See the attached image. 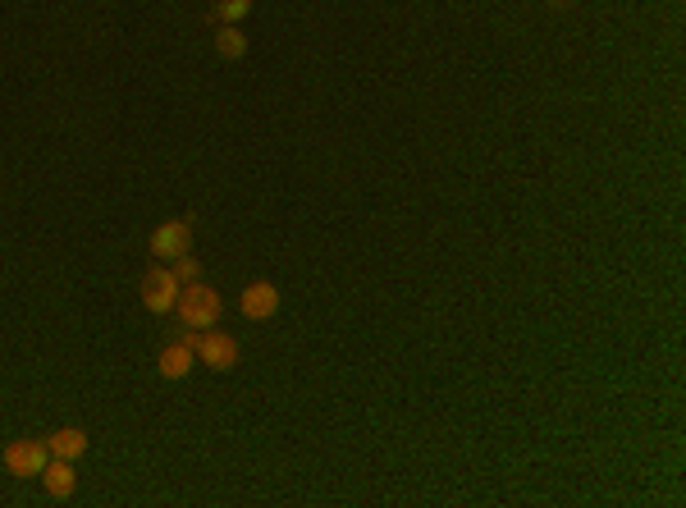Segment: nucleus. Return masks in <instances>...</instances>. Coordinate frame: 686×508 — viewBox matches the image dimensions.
I'll return each mask as SVG.
<instances>
[{"instance_id": "6e6552de", "label": "nucleus", "mask_w": 686, "mask_h": 508, "mask_svg": "<svg viewBox=\"0 0 686 508\" xmlns=\"http://www.w3.org/2000/svg\"><path fill=\"white\" fill-rule=\"evenodd\" d=\"M42 486L51 490V499H69L78 486V476H74V463L69 458H51V463L42 467Z\"/></svg>"}, {"instance_id": "20e7f679", "label": "nucleus", "mask_w": 686, "mask_h": 508, "mask_svg": "<svg viewBox=\"0 0 686 508\" xmlns=\"http://www.w3.org/2000/svg\"><path fill=\"white\" fill-rule=\"evenodd\" d=\"M46 463H51L46 440H14V444H5V467H10V476H42Z\"/></svg>"}, {"instance_id": "f257e3e1", "label": "nucleus", "mask_w": 686, "mask_h": 508, "mask_svg": "<svg viewBox=\"0 0 686 508\" xmlns=\"http://www.w3.org/2000/svg\"><path fill=\"white\" fill-rule=\"evenodd\" d=\"M174 312L183 316V325H188V330H215V325H220V316H225V303H220V293H215V289H206L202 280H193V284H183V289H179Z\"/></svg>"}, {"instance_id": "f8f14e48", "label": "nucleus", "mask_w": 686, "mask_h": 508, "mask_svg": "<svg viewBox=\"0 0 686 508\" xmlns=\"http://www.w3.org/2000/svg\"><path fill=\"white\" fill-rule=\"evenodd\" d=\"M170 271H174V280H179V284H193L197 275H202V266H197V261L188 257V252H183V257L170 261Z\"/></svg>"}, {"instance_id": "9b49d317", "label": "nucleus", "mask_w": 686, "mask_h": 508, "mask_svg": "<svg viewBox=\"0 0 686 508\" xmlns=\"http://www.w3.org/2000/svg\"><path fill=\"white\" fill-rule=\"evenodd\" d=\"M211 14L220 23H238V19H247V14H252V0H215Z\"/></svg>"}, {"instance_id": "39448f33", "label": "nucleus", "mask_w": 686, "mask_h": 508, "mask_svg": "<svg viewBox=\"0 0 686 508\" xmlns=\"http://www.w3.org/2000/svg\"><path fill=\"white\" fill-rule=\"evenodd\" d=\"M188 248H193V225H188V220H165V225L151 234V257H161V261L183 257Z\"/></svg>"}, {"instance_id": "423d86ee", "label": "nucleus", "mask_w": 686, "mask_h": 508, "mask_svg": "<svg viewBox=\"0 0 686 508\" xmlns=\"http://www.w3.org/2000/svg\"><path fill=\"white\" fill-rule=\"evenodd\" d=\"M275 312H279V289L275 284H266V280L247 284L243 289V316L247 321H266V316H275Z\"/></svg>"}, {"instance_id": "1a4fd4ad", "label": "nucleus", "mask_w": 686, "mask_h": 508, "mask_svg": "<svg viewBox=\"0 0 686 508\" xmlns=\"http://www.w3.org/2000/svg\"><path fill=\"white\" fill-rule=\"evenodd\" d=\"M46 449H51V458H69V463H78V458L87 454V435L78 431V426H65V431L46 435Z\"/></svg>"}, {"instance_id": "ddd939ff", "label": "nucleus", "mask_w": 686, "mask_h": 508, "mask_svg": "<svg viewBox=\"0 0 686 508\" xmlns=\"http://www.w3.org/2000/svg\"><path fill=\"white\" fill-rule=\"evenodd\" d=\"M554 5H568V0H554Z\"/></svg>"}, {"instance_id": "0eeeda50", "label": "nucleus", "mask_w": 686, "mask_h": 508, "mask_svg": "<svg viewBox=\"0 0 686 508\" xmlns=\"http://www.w3.org/2000/svg\"><path fill=\"white\" fill-rule=\"evenodd\" d=\"M193 362H197V353H193V335L179 339V344H170V348H161V357H156V367H161V376H165V380H183L188 371H193Z\"/></svg>"}, {"instance_id": "9d476101", "label": "nucleus", "mask_w": 686, "mask_h": 508, "mask_svg": "<svg viewBox=\"0 0 686 508\" xmlns=\"http://www.w3.org/2000/svg\"><path fill=\"white\" fill-rule=\"evenodd\" d=\"M215 51H220V60H243L247 55V37L238 23H220V33H215Z\"/></svg>"}, {"instance_id": "7ed1b4c3", "label": "nucleus", "mask_w": 686, "mask_h": 508, "mask_svg": "<svg viewBox=\"0 0 686 508\" xmlns=\"http://www.w3.org/2000/svg\"><path fill=\"white\" fill-rule=\"evenodd\" d=\"M179 289H183V284L174 280L170 266H156V271L142 275V303H147V312H174Z\"/></svg>"}, {"instance_id": "f03ea898", "label": "nucleus", "mask_w": 686, "mask_h": 508, "mask_svg": "<svg viewBox=\"0 0 686 508\" xmlns=\"http://www.w3.org/2000/svg\"><path fill=\"white\" fill-rule=\"evenodd\" d=\"M193 353L202 357L206 367H215V371H234L238 367V339H229L225 330H197V335H193Z\"/></svg>"}]
</instances>
